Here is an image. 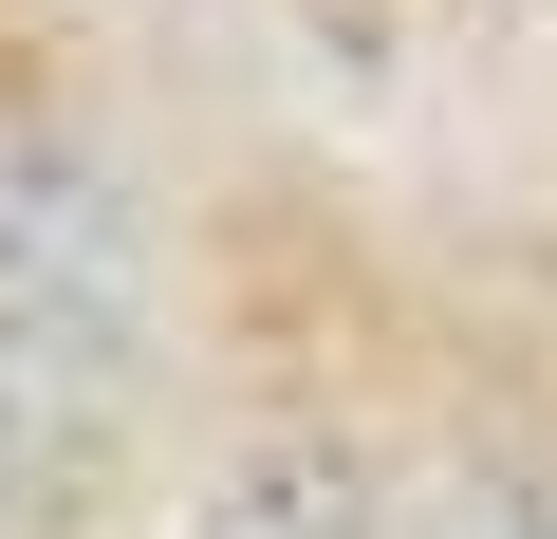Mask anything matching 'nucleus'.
<instances>
[{
	"mask_svg": "<svg viewBox=\"0 0 557 539\" xmlns=\"http://www.w3.org/2000/svg\"><path fill=\"white\" fill-rule=\"evenodd\" d=\"M112 317H131V242H112V205H94L75 168H38V149H0V335L94 372Z\"/></svg>",
	"mask_w": 557,
	"mask_h": 539,
	"instance_id": "nucleus-1",
	"label": "nucleus"
},
{
	"mask_svg": "<svg viewBox=\"0 0 557 539\" xmlns=\"http://www.w3.org/2000/svg\"><path fill=\"white\" fill-rule=\"evenodd\" d=\"M186 539H372V483H354L335 446H242V465L186 502Z\"/></svg>",
	"mask_w": 557,
	"mask_h": 539,
	"instance_id": "nucleus-2",
	"label": "nucleus"
},
{
	"mask_svg": "<svg viewBox=\"0 0 557 539\" xmlns=\"http://www.w3.org/2000/svg\"><path fill=\"white\" fill-rule=\"evenodd\" d=\"M465 539H557V520H465Z\"/></svg>",
	"mask_w": 557,
	"mask_h": 539,
	"instance_id": "nucleus-3",
	"label": "nucleus"
}]
</instances>
